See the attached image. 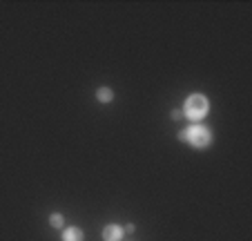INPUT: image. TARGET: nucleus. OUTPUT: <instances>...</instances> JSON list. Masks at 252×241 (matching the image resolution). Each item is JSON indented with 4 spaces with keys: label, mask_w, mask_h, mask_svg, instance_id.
I'll use <instances>...</instances> for the list:
<instances>
[{
    "label": "nucleus",
    "mask_w": 252,
    "mask_h": 241,
    "mask_svg": "<svg viewBox=\"0 0 252 241\" xmlns=\"http://www.w3.org/2000/svg\"><path fill=\"white\" fill-rule=\"evenodd\" d=\"M179 138H183V141H188L192 147H208L210 143H212V132H210L205 125H190V128H186L181 134H179Z\"/></svg>",
    "instance_id": "nucleus-1"
},
{
    "label": "nucleus",
    "mask_w": 252,
    "mask_h": 241,
    "mask_svg": "<svg viewBox=\"0 0 252 241\" xmlns=\"http://www.w3.org/2000/svg\"><path fill=\"white\" fill-rule=\"evenodd\" d=\"M96 99H98L100 103H112V101H114V92H112L110 87H100V90L96 92Z\"/></svg>",
    "instance_id": "nucleus-5"
},
{
    "label": "nucleus",
    "mask_w": 252,
    "mask_h": 241,
    "mask_svg": "<svg viewBox=\"0 0 252 241\" xmlns=\"http://www.w3.org/2000/svg\"><path fill=\"white\" fill-rule=\"evenodd\" d=\"M49 223H52L54 228H63V223H65V217H63V214H52V217H49Z\"/></svg>",
    "instance_id": "nucleus-6"
},
{
    "label": "nucleus",
    "mask_w": 252,
    "mask_h": 241,
    "mask_svg": "<svg viewBox=\"0 0 252 241\" xmlns=\"http://www.w3.org/2000/svg\"><path fill=\"white\" fill-rule=\"evenodd\" d=\"M208 107H210L208 99H205L203 94H192V96H188L183 112H186V116L190 118V121H201V118L208 114Z\"/></svg>",
    "instance_id": "nucleus-2"
},
{
    "label": "nucleus",
    "mask_w": 252,
    "mask_h": 241,
    "mask_svg": "<svg viewBox=\"0 0 252 241\" xmlns=\"http://www.w3.org/2000/svg\"><path fill=\"white\" fill-rule=\"evenodd\" d=\"M63 241H83V230L76 226L65 228V230H63Z\"/></svg>",
    "instance_id": "nucleus-4"
},
{
    "label": "nucleus",
    "mask_w": 252,
    "mask_h": 241,
    "mask_svg": "<svg viewBox=\"0 0 252 241\" xmlns=\"http://www.w3.org/2000/svg\"><path fill=\"white\" fill-rule=\"evenodd\" d=\"M123 235H125V230L119 226V223H110V226H105V230H103L105 241H121Z\"/></svg>",
    "instance_id": "nucleus-3"
}]
</instances>
